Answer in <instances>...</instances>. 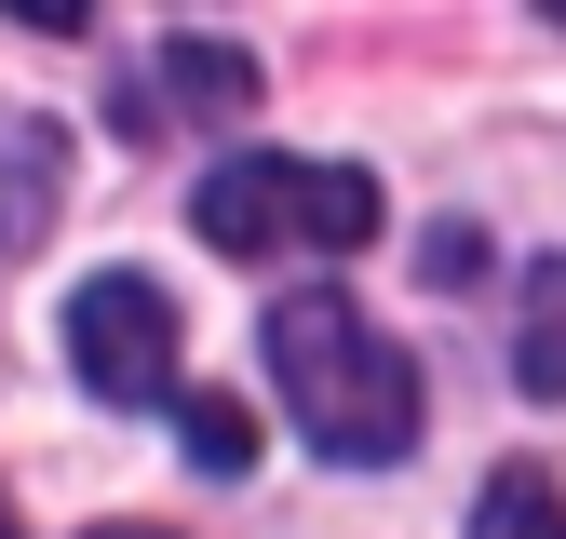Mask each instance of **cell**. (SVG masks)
I'll list each match as a JSON object with an SVG mask.
<instances>
[{"mask_svg": "<svg viewBox=\"0 0 566 539\" xmlns=\"http://www.w3.org/2000/svg\"><path fill=\"white\" fill-rule=\"evenodd\" d=\"M256 351H270V378H283V419H297L337 472H378V458L418 445V364H405L337 284H297V297L256 324Z\"/></svg>", "mask_w": 566, "mask_h": 539, "instance_id": "6da1fadb", "label": "cell"}, {"mask_svg": "<svg viewBox=\"0 0 566 539\" xmlns=\"http://www.w3.org/2000/svg\"><path fill=\"white\" fill-rule=\"evenodd\" d=\"M202 243L217 256H350V243H378V189L350 176V162H217L202 176Z\"/></svg>", "mask_w": 566, "mask_h": 539, "instance_id": "7a4b0ae2", "label": "cell"}, {"mask_svg": "<svg viewBox=\"0 0 566 539\" xmlns=\"http://www.w3.org/2000/svg\"><path fill=\"white\" fill-rule=\"evenodd\" d=\"M67 364H82L108 404H163L176 391V310H163V284L95 270V284L67 297Z\"/></svg>", "mask_w": 566, "mask_h": 539, "instance_id": "3957f363", "label": "cell"}, {"mask_svg": "<svg viewBox=\"0 0 566 539\" xmlns=\"http://www.w3.org/2000/svg\"><path fill=\"white\" fill-rule=\"evenodd\" d=\"M513 378H526L539 404H566V256H539V270H526V310H513Z\"/></svg>", "mask_w": 566, "mask_h": 539, "instance_id": "277c9868", "label": "cell"}, {"mask_svg": "<svg viewBox=\"0 0 566 539\" xmlns=\"http://www.w3.org/2000/svg\"><path fill=\"white\" fill-rule=\"evenodd\" d=\"M163 95H189V108H256V67L230 54V41H163Z\"/></svg>", "mask_w": 566, "mask_h": 539, "instance_id": "5b68a950", "label": "cell"}, {"mask_svg": "<svg viewBox=\"0 0 566 539\" xmlns=\"http://www.w3.org/2000/svg\"><path fill=\"white\" fill-rule=\"evenodd\" d=\"M472 539H566V499H553V472H539V458H513L500 486H485Z\"/></svg>", "mask_w": 566, "mask_h": 539, "instance_id": "8992f818", "label": "cell"}, {"mask_svg": "<svg viewBox=\"0 0 566 539\" xmlns=\"http://www.w3.org/2000/svg\"><path fill=\"white\" fill-rule=\"evenodd\" d=\"M189 445L217 458V472H243V445H256V432H243V404H189Z\"/></svg>", "mask_w": 566, "mask_h": 539, "instance_id": "52a82bcc", "label": "cell"}, {"mask_svg": "<svg viewBox=\"0 0 566 539\" xmlns=\"http://www.w3.org/2000/svg\"><path fill=\"white\" fill-rule=\"evenodd\" d=\"M95 539H163V526H95Z\"/></svg>", "mask_w": 566, "mask_h": 539, "instance_id": "ba28073f", "label": "cell"}, {"mask_svg": "<svg viewBox=\"0 0 566 539\" xmlns=\"http://www.w3.org/2000/svg\"><path fill=\"white\" fill-rule=\"evenodd\" d=\"M0 539H14V512H0Z\"/></svg>", "mask_w": 566, "mask_h": 539, "instance_id": "9c48e42d", "label": "cell"}]
</instances>
